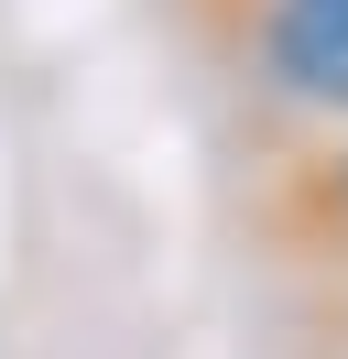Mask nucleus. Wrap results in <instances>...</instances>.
<instances>
[{"instance_id":"f03ea898","label":"nucleus","mask_w":348,"mask_h":359,"mask_svg":"<svg viewBox=\"0 0 348 359\" xmlns=\"http://www.w3.org/2000/svg\"><path fill=\"white\" fill-rule=\"evenodd\" d=\"M261 240L283 250V262H304L326 294H348V131L304 142V153L272 163V185H261Z\"/></svg>"},{"instance_id":"7ed1b4c3","label":"nucleus","mask_w":348,"mask_h":359,"mask_svg":"<svg viewBox=\"0 0 348 359\" xmlns=\"http://www.w3.org/2000/svg\"><path fill=\"white\" fill-rule=\"evenodd\" d=\"M174 11H185V33H196V22H218V11H239V0H174Z\"/></svg>"},{"instance_id":"20e7f679","label":"nucleus","mask_w":348,"mask_h":359,"mask_svg":"<svg viewBox=\"0 0 348 359\" xmlns=\"http://www.w3.org/2000/svg\"><path fill=\"white\" fill-rule=\"evenodd\" d=\"M337 359H348V337H337Z\"/></svg>"},{"instance_id":"f257e3e1","label":"nucleus","mask_w":348,"mask_h":359,"mask_svg":"<svg viewBox=\"0 0 348 359\" xmlns=\"http://www.w3.org/2000/svg\"><path fill=\"white\" fill-rule=\"evenodd\" d=\"M196 44L239 76L261 120L304 142L348 131V0H239L218 22H196Z\"/></svg>"}]
</instances>
